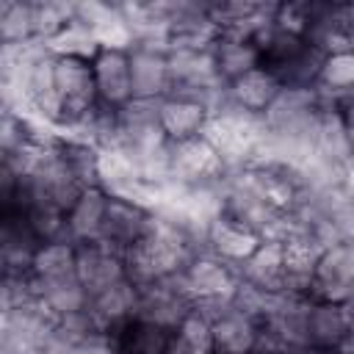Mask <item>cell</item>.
I'll list each match as a JSON object with an SVG mask.
<instances>
[{
	"label": "cell",
	"mask_w": 354,
	"mask_h": 354,
	"mask_svg": "<svg viewBox=\"0 0 354 354\" xmlns=\"http://www.w3.org/2000/svg\"><path fill=\"white\" fill-rule=\"evenodd\" d=\"M55 91H58V102H61L58 133H75L80 127V122L100 105L91 61L55 55Z\"/></svg>",
	"instance_id": "1"
},
{
	"label": "cell",
	"mask_w": 354,
	"mask_h": 354,
	"mask_svg": "<svg viewBox=\"0 0 354 354\" xmlns=\"http://www.w3.org/2000/svg\"><path fill=\"white\" fill-rule=\"evenodd\" d=\"M210 318L213 329V354H254L263 346V321L243 310L235 299L196 307Z\"/></svg>",
	"instance_id": "2"
},
{
	"label": "cell",
	"mask_w": 354,
	"mask_h": 354,
	"mask_svg": "<svg viewBox=\"0 0 354 354\" xmlns=\"http://www.w3.org/2000/svg\"><path fill=\"white\" fill-rule=\"evenodd\" d=\"M310 301L348 304L354 299V238H340L321 249L307 290Z\"/></svg>",
	"instance_id": "3"
},
{
	"label": "cell",
	"mask_w": 354,
	"mask_h": 354,
	"mask_svg": "<svg viewBox=\"0 0 354 354\" xmlns=\"http://www.w3.org/2000/svg\"><path fill=\"white\" fill-rule=\"evenodd\" d=\"M180 282L188 299L194 301V307H210V304L230 301L241 285L238 268L218 260L210 252H196L180 271Z\"/></svg>",
	"instance_id": "4"
},
{
	"label": "cell",
	"mask_w": 354,
	"mask_h": 354,
	"mask_svg": "<svg viewBox=\"0 0 354 354\" xmlns=\"http://www.w3.org/2000/svg\"><path fill=\"white\" fill-rule=\"evenodd\" d=\"M227 174V163L207 136L180 141L169 147V183L180 188L218 185Z\"/></svg>",
	"instance_id": "5"
},
{
	"label": "cell",
	"mask_w": 354,
	"mask_h": 354,
	"mask_svg": "<svg viewBox=\"0 0 354 354\" xmlns=\"http://www.w3.org/2000/svg\"><path fill=\"white\" fill-rule=\"evenodd\" d=\"M152 224H155V210L149 205L127 196H111L100 241H105L122 254H130L136 246L147 241V235L152 232Z\"/></svg>",
	"instance_id": "6"
},
{
	"label": "cell",
	"mask_w": 354,
	"mask_h": 354,
	"mask_svg": "<svg viewBox=\"0 0 354 354\" xmlns=\"http://www.w3.org/2000/svg\"><path fill=\"white\" fill-rule=\"evenodd\" d=\"M75 277L88 296H97L105 288L127 279V260L105 241L75 243Z\"/></svg>",
	"instance_id": "7"
},
{
	"label": "cell",
	"mask_w": 354,
	"mask_h": 354,
	"mask_svg": "<svg viewBox=\"0 0 354 354\" xmlns=\"http://www.w3.org/2000/svg\"><path fill=\"white\" fill-rule=\"evenodd\" d=\"M194 310V301L188 299L180 274L177 277H166V279H155L138 288V307L136 315L152 324H160L166 329H177L183 324V318Z\"/></svg>",
	"instance_id": "8"
},
{
	"label": "cell",
	"mask_w": 354,
	"mask_h": 354,
	"mask_svg": "<svg viewBox=\"0 0 354 354\" xmlns=\"http://www.w3.org/2000/svg\"><path fill=\"white\" fill-rule=\"evenodd\" d=\"M91 72L97 83V97L102 105L124 108L133 100L130 50L127 47H100L91 58Z\"/></svg>",
	"instance_id": "9"
},
{
	"label": "cell",
	"mask_w": 354,
	"mask_h": 354,
	"mask_svg": "<svg viewBox=\"0 0 354 354\" xmlns=\"http://www.w3.org/2000/svg\"><path fill=\"white\" fill-rule=\"evenodd\" d=\"M127 50H130L133 100H163L171 91L169 50L160 44H133Z\"/></svg>",
	"instance_id": "10"
},
{
	"label": "cell",
	"mask_w": 354,
	"mask_h": 354,
	"mask_svg": "<svg viewBox=\"0 0 354 354\" xmlns=\"http://www.w3.org/2000/svg\"><path fill=\"white\" fill-rule=\"evenodd\" d=\"M210 113H213V108L205 100L191 97V94L169 91L160 100V127L171 144L205 136Z\"/></svg>",
	"instance_id": "11"
},
{
	"label": "cell",
	"mask_w": 354,
	"mask_h": 354,
	"mask_svg": "<svg viewBox=\"0 0 354 354\" xmlns=\"http://www.w3.org/2000/svg\"><path fill=\"white\" fill-rule=\"evenodd\" d=\"M263 241L266 238L260 232H254V230H249V227H243V224H238L221 213L207 224V230L202 235L205 252L216 254L218 260H224L235 268H241L263 246Z\"/></svg>",
	"instance_id": "12"
},
{
	"label": "cell",
	"mask_w": 354,
	"mask_h": 354,
	"mask_svg": "<svg viewBox=\"0 0 354 354\" xmlns=\"http://www.w3.org/2000/svg\"><path fill=\"white\" fill-rule=\"evenodd\" d=\"M105 340L113 354H169L174 329H166L160 324L133 315V318L116 324L113 329H108Z\"/></svg>",
	"instance_id": "13"
},
{
	"label": "cell",
	"mask_w": 354,
	"mask_h": 354,
	"mask_svg": "<svg viewBox=\"0 0 354 354\" xmlns=\"http://www.w3.org/2000/svg\"><path fill=\"white\" fill-rule=\"evenodd\" d=\"M241 285L266 293L279 296L285 293V254L279 241H263V246L238 268Z\"/></svg>",
	"instance_id": "14"
},
{
	"label": "cell",
	"mask_w": 354,
	"mask_h": 354,
	"mask_svg": "<svg viewBox=\"0 0 354 354\" xmlns=\"http://www.w3.org/2000/svg\"><path fill=\"white\" fill-rule=\"evenodd\" d=\"M210 53H213V64H216V72L224 86L235 83L238 77H243L246 72L260 66V50L254 44V39L246 33L218 30Z\"/></svg>",
	"instance_id": "15"
},
{
	"label": "cell",
	"mask_w": 354,
	"mask_h": 354,
	"mask_svg": "<svg viewBox=\"0 0 354 354\" xmlns=\"http://www.w3.org/2000/svg\"><path fill=\"white\" fill-rule=\"evenodd\" d=\"M108 199H111V194L100 185L80 191V196L66 210V238L72 243H88V241L102 238Z\"/></svg>",
	"instance_id": "16"
},
{
	"label": "cell",
	"mask_w": 354,
	"mask_h": 354,
	"mask_svg": "<svg viewBox=\"0 0 354 354\" xmlns=\"http://www.w3.org/2000/svg\"><path fill=\"white\" fill-rule=\"evenodd\" d=\"M279 94H282V83L263 66L246 72L243 77L227 86V100L252 116H266Z\"/></svg>",
	"instance_id": "17"
},
{
	"label": "cell",
	"mask_w": 354,
	"mask_h": 354,
	"mask_svg": "<svg viewBox=\"0 0 354 354\" xmlns=\"http://www.w3.org/2000/svg\"><path fill=\"white\" fill-rule=\"evenodd\" d=\"M136 307H138V285H133L130 279H122V282L105 288L102 293L91 296L88 315L97 324V329L105 335L116 324L133 318L136 315Z\"/></svg>",
	"instance_id": "18"
},
{
	"label": "cell",
	"mask_w": 354,
	"mask_h": 354,
	"mask_svg": "<svg viewBox=\"0 0 354 354\" xmlns=\"http://www.w3.org/2000/svg\"><path fill=\"white\" fill-rule=\"evenodd\" d=\"M33 293H36V301L44 307V313L55 324L61 318H69V315H77V313L88 310V301H91V296L77 282V277L53 279V282H36L33 279Z\"/></svg>",
	"instance_id": "19"
},
{
	"label": "cell",
	"mask_w": 354,
	"mask_h": 354,
	"mask_svg": "<svg viewBox=\"0 0 354 354\" xmlns=\"http://www.w3.org/2000/svg\"><path fill=\"white\" fill-rule=\"evenodd\" d=\"M351 329L354 326H351L348 304H324V301L310 304V321H307L310 348L335 351Z\"/></svg>",
	"instance_id": "20"
},
{
	"label": "cell",
	"mask_w": 354,
	"mask_h": 354,
	"mask_svg": "<svg viewBox=\"0 0 354 354\" xmlns=\"http://www.w3.org/2000/svg\"><path fill=\"white\" fill-rule=\"evenodd\" d=\"M33 41H39L33 0H3L0 3V47H25Z\"/></svg>",
	"instance_id": "21"
},
{
	"label": "cell",
	"mask_w": 354,
	"mask_h": 354,
	"mask_svg": "<svg viewBox=\"0 0 354 354\" xmlns=\"http://www.w3.org/2000/svg\"><path fill=\"white\" fill-rule=\"evenodd\" d=\"M30 277L36 282H53V279L75 277V243L72 241L41 243L33 254Z\"/></svg>",
	"instance_id": "22"
},
{
	"label": "cell",
	"mask_w": 354,
	"mask_h": 354,
	"mask_svg": "<svg viewBox=\"0 0 354 354\" xmlns=\"http://www.w3.org/2000/svg\"><path fill=\"white\" fill-rule=\"evenodd\" d=\"M47 50L58 58H80V61H91L100 50V39L94 36L91 28H86L83 22L72 19L61 33H55L47 41Z\"/></svg>",
	"instance_id": "23"
},
{
	"label": "cell",
	"mask_w": 354,
	"mask_h": 354,
	"mask_svg": "<svg viewBox=\"0 0 354 354\" xmlns=\"http://www.w3.org/2000/svg\"><path fill=\"white\" fill-rule=\"evenodd\" d=\"M346 88H354V50L326 55L318 75V91L337 94Z\"/></svg>",
	"instance_id": "24"
},
{
	"label": "cell",
	"mask_w": 354,
	"mask_h": 354,
	"mask_svg": "<svg viewBox=\"0 0 354 354\" xmlns=\"http://www.w3.org/2000/svg\"><path fill=\"white\" fill-rule=\"evenodd\" d=\"M326 102L332 108V113L340 119V124L354 133V88H346V91H337V94H326Z\"/></svg>",
	"instance_id": "25"
},
{
	"label": "cell",
	"mask_w": 354,
	"mask_h": 354,
	"mask_svg": "<svg viewBox=\"0 0 354 354\" xmlns=\"http://www.w3.org/2000/svg\"><path fill=\"white\" fill-rule=\"evenodd\" d=\"M335 354H354V329L343 337V343L335 348Z\"/></svg>",
	"instance_id": "26"
},
{
	"label": "cell",
	"mask_w": 354,
	"mask_h": 354,
	"mask_svg": "<svg viewBox=\"0 0 354 354\" xmlns=\"http://www.w3.org/2000/svg\"><path fill=\"white\" fill-rule=\"evenodd\" d=\"M348 315H351V326H354V299L348 301Z\"/></svg>",
	"instance_id": "27"
},
{
	"label": "cell",
	"mask_w": 354,
	"mask_h": 354,
	"mask_svg": "<svg viewBox=\"0 0 354 354\" xmlns=\"http://www.w3.org/2000/svg\"><path fill=\"white\" fill-rule=\"evenodd\" d=\"M351 50H354V33H351Z\"/></svg>",
	"instance_id": "28"
}]
</instances>
